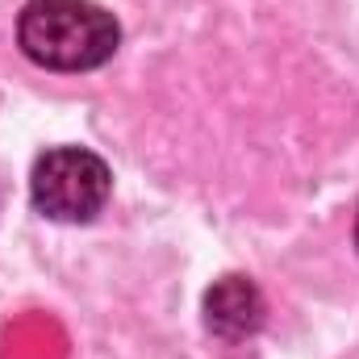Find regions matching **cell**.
Returning a JSON list of instances; mask_svg holds the SVG:
<instances>
[{"label":"cell","mask_w":359,"mask_h":359,"mask_svg":"<svg viewBox=\"0 0 359 359\" xmlns=\"http://www.w3.org/2000/svg\"><path fill=\"white\" fill-rule=\"evenodd\" d=\"M21 50L50 72H92L121 46V25L92 0H29L17 21Z\"/></svg>","instance_id":"6da1fadb"},{"label":"cell","mask_w":359,"mask_h":359,"mask_svg":"<svg viewBox=\"0 0 359 359\" xmlns=\"http://www.w3.org/2000/svg\"><path fill=\"white\" fill-rule=\"evenodd\" d=\"M109 163L100 155H92L84 147H55L46 151L38 163H34V176H29V196H34V209L50 222H67V226H80L92 222L104 201H109Z\"/></svg>","instance_id":"7a4b0ae2"},{"label":"cell","mask_w":359,"mask_h":359,"mask_svg":"<svg viewBox=\"0 0 359 359\" xmlns=\"http://www.w3.org/2000/svg\"><path fill=\"white\" fill-rule=\"evenodd\" d=\"M205 326L226 343L251 339L264 326V292L255 288V280L247 276L213 280V288L205 292Z\"/></svg>","instance_id":"3957f363"},{"label":"cell","mask_w":359,"mask_h":359,"mask_svg":"<svg viewBox=\"0 0 359 359\" xmlns=\"http://www.w3.org/2000/svg\"><path fill=\"white\" fill-rule=\"evenodd\" d=\"M355 247H359V217H355Z\"/></svg>","instance_id":"277c9868"}]
</instances>
